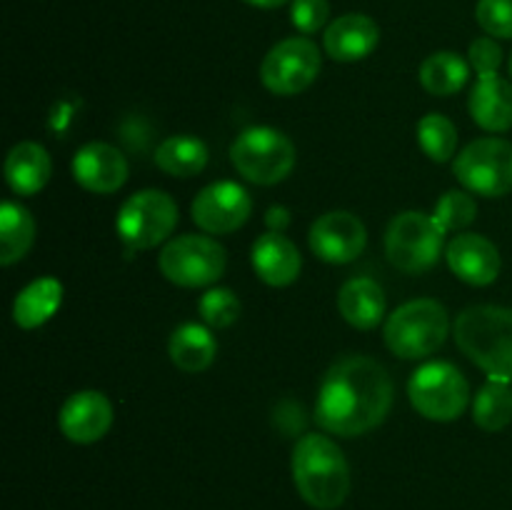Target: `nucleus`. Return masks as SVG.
I'll return each mask as SVG.
<instances>
[{"instance_id":"f257e3e1","label":"nucleus","mask_w":512,"mask_h":510,"mask_svg":"<svg viewBox=\"0 0 512 510\" xmlns=\"http://www.w3.org/2000/svg\"><path fill=\"white\" fill-rule=\"evenodd\" d=\"M393 408V380L388 370L368 355H348L325 373L315 420L328 433L358 438L388 418Z\"/></svg>"},{"instance_id":"f03ea898","label":"nucleus","mask_w":512,"mask_h":510,"mask_svg":"<svg viewBox=\"0 0 512 510\" xmlns=\"http://www.w3.org/2000/svg\"><path fill=\"white\" fill-rule=\"evenodd\" d=\"M293 480L315 510L340 508L350 493V468L340 445L328 435H303L293 450Z\"/></svg>"},{"instance_id":"7ed1b4c3","label":"nucleus","mask_w":512,"mask_h":510,"mask_svg":"<svg viewBox=\"0 0 512 510\" xmlns=\"http://www.w3.org/2000/svg\"><path fill=\"white\" fill-rule=\"evenodd\" d=\"M455 343L490 380H512V308L473 305L455 320Z\"/></svg>"},{"instance_id":"20e7f679","label":"nucleus","mask_w":512,"mask_h":510,"mask_svg":"<svg viewBox=\"0 0 512 510\" xmlns=\"http://www.w3.org/2000/svg\"><path fill=\"white\" fill-rule=\"evenodd\" d=\"M450 330L448 310L433 298H418L400 305L385 320V345L393 355L405 360H418L433 355L445 343Z\"/></svg>"},{"instance_id":"39448f33","label":"nucleus","mask_w":512,"mask_h":510,"mask_svg":"<svg viewBox=\"0 0 512 510\" xmlns=\"http://www.w3.org/2000/svg\"><path fill=\"white\" fill-rule=\"evenodd\" d=\"M230 160L245 180L258 185H275L295 168V145L280 130L255 125L243 130L230 148Z\"/></svg>"},{"instance_id":"423d86ee","label":"nucleus","mask_w":512,"mask_h":510,"mask_svg":"<svg viewBox=\"0 0 512 510\" xmlns=\"http://www.w3.org/2000/svg\"><path fill=\"white\" fill-rule=\"evenodd\" d=\"M445 245V230L433 215L405 210L395 215L385 233V255L393 268L408 275L425 273L438 263Z\"/></svg>"},{"instance_id":"0eeeda50","label":"nucleus","mask_w":512,"mask_h":510,"mask_svg":"<svg viewBox=\"0 0 512 510\" xmlns=\"http://www.w3.org/2000/svg\"><path fill=\"white\" fill-rule=\"evenodd\" d=\"M408 398L423 418L450 423L468 408L470 385L453 363H425L410 378Z\"/></svg>"},{"instance_id":"6e6552de","label":"nucleus","mask_w":512,"mask_h":510,"mask_svg":"<svg viewBox=\"0 0 512 510\" xmlns=\"http://www.w3.org/2000/svg\"><path fill=\"white\" fill-rule=\"evenodd\" d=\"M178 225V205L163 190H140L130 195L118 210L120 240L130 250H150L163 243Z\"/></svg>"},{"instance_id":"1a4fd4ad","label":"nucleus","mask_w":512,"mask_h":510,"mask_svg":"<svg viewBox=\"0 0 512 510\" xmlns=\"http://www.w3.org/2000/svg\"><path fill=\"white\" fill-rule=\"evenodd\" d=\"M453 173L470 193L503 198L512 190V143L503 138L473 140L455 158Z\"/></svg>"},{"instance_id":"9d476101","label":"nucleus","mask_w":512,"mask_h":510,"mask_svg":"<svg viewBox=\"0 0 512 510\" xmlns=\"http://www.w3.org/2000/svg\"><path fill=\"white\" fill-rule=\"evenodd\" d=\"M228 255L218 240L208 235H180L160 253V273L180 288H205L225 273Z\"/></svg>"},{"instance_id":"9b49d317","label":"nucleus","mask_w":512,"mask_h":510,"mask_svg":"<svg viewBox=\"0 0 512 510\" xmlns=\"http://www.w3.org/2000/svg\"><path fill=\"white\" fill-rule=\"evenodd\" d=\"M320 50L308 38H288L268 50L260 65V80L275 95H298L320 75Z\"/></svg>"},{"instance_id":"f8f14e48","label":"nucleus","mask_w":512,"mask_h":510,"mask_svg":"<svg viewBox=\"0 0 512 510\" xmlns=\"http://www.w3.org/2000/svg\"><path fill=\"white\" fill-rule=\"evenodd\" d=\"M250 213H253L250 193L230 180L208 185L193 200L195 225L210 235L235 233L240 225L248 223Z\"/></svg>"},{"instance_id":"ddd939ff","label":"nucleus","mask_w":512,"mask_h":510,"mask_svg":"<svg viewBox=\"0 0 512 510\" xmlns=\"http://www.w3.org/2000/svg\"><path fill=\"white\" fill-rule=\"evenodd\" d=\"M308 243L310 250L325 263L345 265L360 258L368 243V230L358 215L348 210H333L315 220L308 233Z\"/></svg>"},{"instance_id":"4468645a","label":"nucleus","mask_w":512,"mask_h":510,"mask_svg":"<svg viewBox=\"0 0 512 510\" xmlns=\"http://www.w3.org/2000/svg\"><path fill=\"white\" fill-rule=\"evenodd\" d=\"M58 425L70 443H98L113 425V405L100 390H78L60 408Z\"/></svg>"},{"instance_id":"2eb2a0df","label":"nucleus","mask_w":512,"mask_h":510,"mask_svg":"<svg viewBox=\"0 0 512 510\" xmlns=\"http://www.w3.org/2000/svg\"><path fill=\"white\" fill-rule=\"evenodd\" d=\"M73 178L80 188L98 195L120 190L128 180V160L108 143H88L75 153Z\"/></svg>"},{"instance_id":"dca6fc26","label":"nucleus","mask_w":512,"mask_h":510,"mask_svg":"<svg viewBox=\"0 0 512 510\" xmlns=\"http://www.w3.org/2000/svg\"><path fill=\"white\" fill-rule=\"evenodd\" d=\"M450 270L468 285H490L498 280L503 260H500L498 248L488 238L478 233H460L450 240L445 250Z\"/></svg>"},{"instance_id":"f3484780","label":"nucleus","mask_w":512,"mask_h":510,"mask_svg":"<svg viewBox=\"0 0 512 510\" xmlns=\"http://www.w3.org/2000/svg\"><path fill=\"white\" fill-rule=\"evenodd\" d=\"M380 28L373 18L363 13L340 15L338 20L325 28V53L340 63H355L363 60L378 48Z\"/></svg>"},{"instance_id":"a211bd4d","label":"nucleus","mask_w":512,"mask_h":510,"mask_svg":"<svg viewBox=\"0 0 512 510\" xmlns=\"http://www.w3.org/2000/svg\"><path fill=\"white\" fill-rule=\"evenodd\" d=\"M250 258H253L258 278L273 288H285V285L295 283L300 268H303L298 248L283 233H273V230L255 240Z\"/></svg>"},{"instance_id":"6ab92c4d","label":"nucleus","mask_w":512,"mask_h":510,"mask_svg":"<svg viewBox=\"0 0 512 510\" xmlns=\"http://www.w3.org/2000/svg\"><path fill=\"white\" fill-rule=\"evenodd\" d=\"M468 110L475 123L488 133H505L512 128V83L495 75H478Z\"/></svg>"},{"instance_id":"aec40b11","label":"nucleus","mask_w":512,"mask_h":510,"mask_svg":"<svg viewBox=\"0 0 512 510\" xmlns=\"http://www.w3.org/2000/svg\"><path fill=\"white\" fill-rule=\"evenodd\" d=\"M50 173H53V163H50L48 150L33 140L13 145L5 158V180H8L10 190L18 195H35L38 190H43L50 180Z\"/></svg>"},{"instance_id":"412c9836","label":"nucleus","mask_w":512,"mask_h":510,"mask_svg":"<svg viewBox=\"0 0 512 510\" xmlns=\"http://www.w3.org/2000/svg\"><path fill=\"white\" fill-rule=\"evenodd\" d=\"M338 310L358 330L378 328L385 318V293L373 278H353L340 288Z\"/></svg>"},{"instance_id":"4be33fe9","label":"nucleus","mask_w":512,"mask_h":510,"mask_svg":"<svg viewBox=\"0 0 512 510\" xmlns=\"http://www.w3.org/2000/svg\"><path fill=\"white\" fill-rule=\"evenodd\" d=\"M168 353L175 368H180L183 373H203L213 365L215 355H218V343L205 325L185 323L170 335Z\"/></svg>"},{"instance_id":"5701e85b","label":"nucleus","mask_w":512,"mask_h":510,"mask_svg":"<svg viewBox=\"0 0 512 510\" xmlns=\"http://www.w3.org/2000/svg\"><path fill=\"white\" fill-rule=\"evenodd\" d=\"M63 303V285L55 278H38L25 285L13 303L15 325L25 330L40 328L58 313Z\"/></svg>"},{"instance_id":"b1692460","label":"nucleus","mask_w":512,"mask_h":510,"mask_svg":"<svg viewBox=\"0 0 512 510\" xmlns=\"http://www.w3.org/2000/svg\"><path fill=\"white\" fill-rule=\"evenodd\" d=\"M35 243V220L20 203L0 205V263L13 265L28 255Z\"/></svg>"},{"instance_id":"393cba45","label":"nucleus","mask_w":512,"mask_h":510,"mask_svg":"<svg viewBox=\"0 0 512 510\" xmlns=\"http://www.w3.org/2000/svg\"><path fill=\"white\" fill-rule=\"evenodd\" d=\"M155 163L173 178H193L208 165V145L193 135H173L160 143Z\"/></svg>"},{"instance_id":"a878e982","label":"nucleus","mask_w":512,"mask_h":510,"mask_svg":"<svg viewBox=\"0 0 512 510\" xmlns=\"http://www.w3.org/2000/svg\"><path fill=\"white\" fill-rule=\"evenodd\" d=\"M470 78V65L460 58L458 53L450 50H440V53L428 55L420 65V85L428 90L430 95H440L448 98L463 90V85Z\"/></svg>"},{"instance_id":"bb28decb","label":"nucleus","mask_w":512,"mask_h":510,"mask_svg":"<svg viewBox=\"0 0 512 510\" xmlns=\"http://www.w3.org/2000/svg\"><path fill=\"white\" fill-rule=\"evenodd\" d=\"M473 420L485 433H498L512 423V390L503 380H488L475 395Z\"/></svg>"},{"instance_id":"cd10ccee","label":"nucleus","mask_w":512,"mask_h":510,"mask_svg":"<svg viewBox=\"0 0 512 510\" xmlns=\"http://www.w3.org/2000/svg\"><path fill=\"white\" fill-rule=\"evenodd\" d=\"M418 143L433 163H445L458 148V130L445 115L430 113L418 123Z\"/></svg>"},{"instance_id":"c85d7f7f","label":"nucleus","mask_w":512,"mask_h":510,"mask_svg":"<svg viewBox=\"0 0 512 510\" xmlns=\"http://www.w3.org/2000/svg\"><path fill=\"white\" fill-rule=\"evenodd\" d=\"M475 213H478V205H475L473 195H468L465 190H448L435 205L433 218L438 220L445 233H453V230L468 228L475 220Z\"/></svg>"},{"instance_id":"c756f323","label":"nucleus","mask_w":512,"mask_h":510,"mask_svg":"<svg viewBox=\"0 0 512 510\" xmlns=\"http://www.w3.org/2000/svg\"><path fill=\"white\" fill-rule=\"evenodd\" d=\"M198 310L208 328H230L240 318V300L230 288H213L200 298Z\"/></svg>"},{"instance_id":"7c9ffc66","label":"nucleus","mask_w":512,"mask_h":510,"mask_svg":"<svg viewBox=\"0 0 512 510\" xmlns=\"http://www.w3.org/2000/svg\"><path fill=\"white\" fill-rule=\"evenodd\" d=\"M475 18L490 38H512V0H478Z\"/></svg>"},{"instance_id":"2f4dec72","label":"nucleus","mask_w":512,"mask_h":510,"mask_svg":"<svg viewBox=\"0 0 512 510\" xmlns=\"http://www.w3.org/2000/svg\"><path fill=\"white\" fill-rule=\"evenodd\" d=\"M328 15V0H293V10H290V20L305 35L318 33L328 23Z\"/></svg>"},{"instance_id":"473e14b6","label":"nucleus","mask_w":512,"mask_h":510,"mask_svg":"<svg viewBox=\"0 0 512 510\" xmlns=\"http://www.w3.org/2000/svg\"><path fill=\"white\" fill-rule=\"evenodd\" d=\"M470 65L478 75H495L503 63V50L495 43V38H478L470 45Z\"/></svg>"},{"instance_id":"72a5a7b5","label":"nucleus","mask_w":512,"mask_h":510,"mask_svg":"<svg viewBox=\"0 0 512 510\" xmlns=\"http://www.w3.org/2000/svg\"><path fill=\"white\" fill-rule=\"evenodd\" d=\"M265 220H268V225L273 228V233H283L285 225L290 223L288 210H285V208H270L268 218H265Z\"/></svg>"},{"instance_id":"f704fd0d","label":"nucleus","mask_w":512,"mask_h":510,"mask_svg":"<svg viewBox=\"0 0 512 510\" xmlns=\"http://www.w3.org/2000/svg\"><path fill=\"white\" fill-rule=\"evenodd\" d=\"M248 5H255V8H280L288 0H245Z\"/></svg>"},{"instance_id":"c9c22d12","label":"nucleus","mask_w":512,"mask_h":510,"mask_svg":"<svg viewBox=\"0 0 512 510\" xmlns=\"http://www.w3.org/2000/svg\"><path fill=\"white\" fill-rule=\"evenodd\" d=\"M510 75H512V55H510Z\"/></svg>"}]
</instances>
